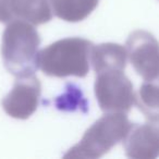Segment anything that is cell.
Masks as SVG:
<instances>
[{
  "label": "cell",
  "mask_w": 159,
  "mask_h": 159,
  "mask_svg": "<svg viewBox=\"0 0 159 159\" xmlns=\"http://www.w3.org/2000/svg\"><path fill=\"white\" fill-rule=\"evenodd\" d=\"M93 44L80 37L60 39L38 51L37 66L48 76L84 77Z\"/></svg>",
  "instance_id": "1"
},
{
  "label": "cell",
  "mask_w": 159,
  "mask_h": 159,
  "mask_svg": "<svg viewBox=\"0 0 159 159\" xmlns=\"http://www.w3.org/2000/svg\"><path fill=\"white\" fill-rule=\"evenodd\" d=\"M40 37L33 24L25 21H12L2 35L1 55L5 66L16 77L32 75L37 66Z\"/></svg>",
  "instance_id": "2"
},
{
  "label": "cell",
  "mask_w": 159,
  "mask_h": 159,
  "mask_svg": "<svg viewBox=\"0 0 159 159\" xmlns=\"http://www.w3.org/2000/svg\"><path fill=\"white\" fill-rule=\"evenodd\" d=\"M125 113H107L85 132L79 144L68 150L64 158L95 159L104 156L119 142L124 141L132 129Z\"/></svg>",
  "instance_id": "3"
},
{
  "label": "cell",
  "mask_w": 159,
  "mask_h": 159,
  "mask_svg": "<svg viewBox=\"0 0 159 159\" xmlns=\"http://www.w3.org/2000/svg\"><path fill=\"white\" fill-rule=\"evenodd\" d=\"M95 95L99 107L107 113H126L135 104V92L123 70L96 73Z\"/></svg>",
  "instance_id": "4"
},
{
  "label": "cell",
  "mask_w": 159,
  "mask_h": 159,
  "mask_svg": "<svg viewBox=\"0 0 159 159\" xmlns=\"http://www.w3.org/2000/svg\"><path fill=\"white\" fill-rule=\"evenodd\" d=\"M128 57L134 70L145 81L154 82L159 76V43L146 31H135L125 45Z\"/></svg>",
  "instance_id": "5"
},
{
  "label": "cell",
  "mask_w": 159,
  "mask_h": 159,
  "mask_svg": "<svg viewBox=\"0 0 159 159\" xmlns=\"http://www.w3.org/2000/svg\"><path fill=\"white\" fill-rule=\"evenodd\" d=\"M40 82L34 74L16 77L13 89L3 98V110L16 119H27L37 109Z\"/></svg>",
  "instance_id": "6"
},
{
  "label": "cell",
  "mask_w": 159,
  "mask_h": 159,
  "mask_svg": "<svg viewBox=\"0 0 159 159\" xmlns=\"http://www.w3.org/2000/svg\"><path fill=\"white\" fill-rule=\"evenodd\" d=\"M52 18L49 0H0V22L20 20L33 25L47 23Z\"/></svg>",
  "instance_id": "7"
},
{
  "label": "cell",
  "mask_w": 159,
  "mask_h": 159,
  "mask_svg": "<svg viewBox=\"0 0 159 159\" xmlns=\"http://www.w3.org/2000/svg\"><path fill=\"white\" fill-rule=\"evenodd\" d=\"M123 142L125 154L130 158H157L159 156V121L133 125Z\"/></svg>",
  "instance_id": "8"
},
{
  "label": "cell",
  "mask_w": 159,
  "mask_h": 159,
  "mask_svg": "<svg viewBox=\"0 0 159 159\" xmlns=\"http://www.w3.org/2000/svg\"><path fill=\"white\" fill-rule=\"evenodd\" d=\"M91 57L94 71L99 73L107 70H124L128 52L121 45L107 43L92 47Z\"/></svg>",
  "instance_id": "9"
},
{
  "label": "cell",
  "mask_w": 159,
  "mask_h": 159,
  "mask_svg": "<svg viewBox=\"0 0 159 159\" xmlns=\"http://www.w3.org/2000/svg\"><path fill=\"white\" fill-rule=\"evenodd\" d=\"M99 0H49L52 12L66 22L86 19L98 6Z\"/></svg>",
  "instance_id": "10"
},
{
  "label": "cell",
  "mask_w": 159,
  "mask_h": 159,
  "mask_svg": "<svg viewBox=\"0 0 159 159\" xmlns=\"http://www.w3.org/2000/svg\"><path fill=\"white\" fill-rule=\"evenodd\" d=\"M135 104L149 121H159V84L146 81L135 93Z\"/></svg>",
  "instance_id": "11"
}]
</instances>
